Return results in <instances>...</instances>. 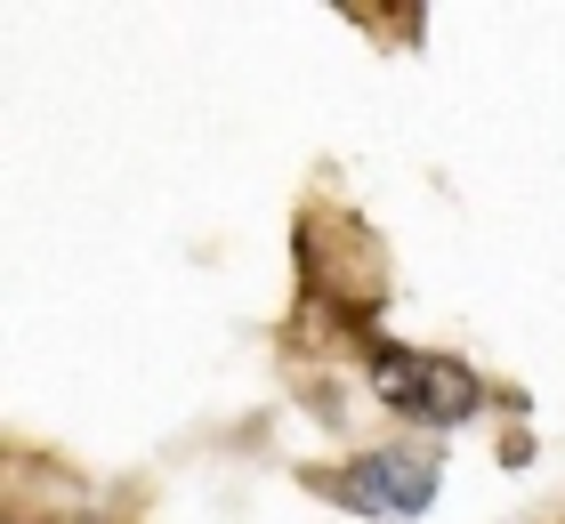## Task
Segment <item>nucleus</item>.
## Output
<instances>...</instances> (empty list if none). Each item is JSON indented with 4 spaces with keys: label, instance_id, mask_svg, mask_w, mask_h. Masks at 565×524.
<instances>
[{
    "label": "nucleus",
    "instance_id": "1",
    "mask_svg": "<svg viewBox=\"0 0 565 524\" xmlns=\"http://www.w3.org/2000/svg\"><path fill=\"white\" fill-rule=\"evenodd\" d=\"M372 387L380 404L420 419V428H460L477 404H484V379L469 372L460 355H428V347H372Z\"/></svg>",
    "mask_w": 565,
    "mask_h": 524
},
{
    "label": "nucleus",
    "instance_id": "2",
    "mask_svg": "<svg viewBox=\"0 0 565 524\" xmlns=\"http://www.w3.org/2000/svg\"><path fill=\"white\" fill-rule=\"evenodd\" d=\"M307 484H316L323 501L355 509V516H420L436 501V460H420V452H364V460L316 468Z\"/></svg>",
    "mask_w": 565,
    "mask_h": 524
}]
</instances>
